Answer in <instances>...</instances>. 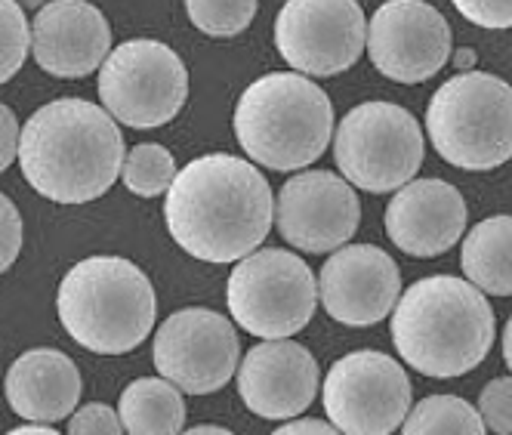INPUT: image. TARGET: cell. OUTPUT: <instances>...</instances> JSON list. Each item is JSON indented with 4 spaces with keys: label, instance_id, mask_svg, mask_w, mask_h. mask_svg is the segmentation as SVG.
<instances>
[{
    "label": "cell",
    "instance_id": "4dcf8cb0",
    "mask_svg": "<svg viewBox=\"0 0 512 435\" xmlns=\"http://www.w3.org/2000/svg\"><path fill=\"white\" fill-rule=\"evenodd\" d=\"M340 432L331 420H315V417H303V420H290L284 426H278V435H331Z\"/></svg>",
    "mask_w": 512,
    "mask_h": 435
},
{
    "label": "cell",
    "instance_id": "7402d4cb",
    "mask_svg": "<svg viewBox=\"0 0 512 435\" xmlns=\"http://www.w3.org/2000/svg\"><path fill=\"white\" fill-rule=\"evenodd\" d=\"M401 432L408 435H482L488 432L479 408L457 395H426L408 411V420L401 423Z\"/></svg>",
    "mask_w": 512,
    "mask_h": 435
},
{
    "label": "cell",
    "instance_id": "d6a6232c",
    "mask_svg": "<svg viewBox=\"0 0 512 435\" xmlns=\"http://www.w3.org/2000/svg\"><path fill=\"white\" fill-rule=\"evenodd\" d=\"M503 358H506V368L512 371V315H509L506 328H503Z\"/></svg>",
    "mask_w": 512,
    "mask_h": 435
},
{
    "label": "cell",
    "instance_id": "83f0119b",
    "mask_svg": "<svg viewBox=\"0 0 512 435\" xmlns=\"http://www.w3.org/2000/svg\"><path fill=\"white\" fill-rule=\"evenodd\" d=\"M451 4L479 28H512V0H451Z\"/></svg>",
    "mask_w": 512,
    "mask_h": 435
},
{
    "label": "cell",
    "instance_id": "f546056e",
    "mask_svg": "<svg viewBox=\"0 0 512 435\" xmlns=\"http://www.w3.org/2000/svg\"><path fill=\"white\" fill-rule=\"evenodd\" d=\"M22 127L16 112L10 105L0 108V167H10L13 161H19V149H22Z\"/></svg>",
    "mask_w": 512,
    "mask_h": 435
},
{
    "label": "cell",
    "instance_id": "484cf974",
    "mask_svg": "<svg viewBox=\"0 0 512 435\" xmlns=\"http://www.w3.org/2000/svg\"><path fill=\"white\" fill-rule=\"evenodd\" d=\"M479 414H482L488 432L512 435V377H497L482 389Z\"/></svg>",
    "mask_w": 512,
    "mask_h": 435
},
{
    "label": "cell",
    "instance_id": "2e32d148",
    "mask_svg": "<svg viewBox=\"0 0 512 435\" xmlns=\"http://www.w3.org/2000/svg\"><path fill=\"white\" fill-rule=\"evenodd\" d=\"M238 395L250 414L263 420H294L318 395V361L294 340L253 346L238 368Z\"/></svg>",
    "mask_w": 512,
    "mask_h": 435
},
{
    "label": "cell",
    "instance_id": "4fadbf2b",
    "mask_svg": "<svg viewBox=\"0 0 512 435\" xmlns=\"http://www.w3.org/2000/svg\"><path fill=\"white\" fill-rule=\"evenodd\" d=\"M368 56L389 81L423 84L454 56L451 28L426 0H386L368 22Z\"/></svg>",
    "mask_w": 512,
    "mask_h": 435
},
{
    "label": "cell",
    "instance_id": "d6986e66",
    "mask_svg": "<svg viewBox=\"0 0 512 435\" xmlns=\"http://www.w3.org/2000/svg\"><path fill=\"white\" fill-rule=\"evenodd\" d=\"M78 365L59 349H28L7 371V405L22 420L56 423L81 402Z\"/></svg>",
    "mask_w": 512,
    "mask_h": 435
},
{
    "label": "cell",
    "instance_id": "e575fe53",
    "mask_svg": "<svg viewBox=\"0 0 512 435\" xmlns=\"http://www.w3.org/2000/svg\"><path fill=\"white\" fill-rule=\"evenodd\" d=\"M192 435H229V429L226 426H195V429H189Z\"/></svg>",
    "mask_w": 512,
    "mask_h": 435
},
{
    "label": "cell",
    "instance_id": "8fae6325",
    "mask_svg": "<svg viewBox=\"0 0 512 435\" xmlns=\"http://www.w3.org/2000/svg\"><path fill=\"white\" fill-rule=\"evenodd\" d=\"M275 47L300 75H343L368 50L364 10L358 0H287L275 19Z\"/></svg>",
    "mask_w": 512,
    "mask_h": 435
},
{
    "label": "cell",
    "instance_id": "3957f363",
    "mask_svg": "<svg viewBox=\"0 0 512 435\" xmlns=\"http://www.w3.org/2000/svg\"><path fill=\"white\" fill-rule=\"evenodd\" d=\"M392 343L405 365L423 377H463L494 346L491 303L469 278H420L392 309Z\"/></svg>",
    "mask_w": 512,
    "mask_h": 435
},
{
    "label": "cell",
    "instance_id": "52a82bcc",
    "mask_svg": "<svg viewBox=\"0 0 512 435\" xmlns=\"http://www.w3.org/2000/svg\"><path fill=\"white\" fill-rule=\"evenodd\" d=\"M423 127L395 102H361L340 121L334 158L355 189L386 195L408 186L423 167Z\"/></svg>",
    "mask_w": 512,
    "mask_h": 435
},
{
    "label": "cell",
    "instance_id": "ac0fdd59",
    "mask_svg": "<svg viewBox=\"0 0 512 435\" xmlns=\"http://www.w3.org/2000/svg\"><path fill=\"white\" fill-rule=\"evenodd\" d=\"M466 232V201L445 179H411L386 207L389 241L417 260L448 253Z\"/></svg>",
    "mask_w": 512,
    "mask_h": 435
},
{
    "label": "cell",
    "instance_id": "30bf717a",
    "mask_svg": "<svg viewBox=\"0 0 512 435\" xmlns=\"http://www.w3.org/2000/svg\"><path fill=\"white\" fill-rule=\"evenodd\" d=\"M321 402L343 435H389L408 420L411 380L392 355L361 349L334 361Z\"/></svg>",
    "mask_w": 512,
    "mask_h": 435
},
{
    "label": "cell",
    "instance_id": "5bb4252c",
    "mask_svg": "<svg viewBox=\"0 0 512 435\" xmlns=\"http://www.w3.org/2000/svg\"><path fill=\"white\" fill-rule=\"evenodd\" d=\"M361 223V204L346 176L306 170L290 176L275 198V226L290 247L331 253L349 244Z\"/></svg>",
    "mask_w": 512,
    "mask_h": 435
},
{
    "label": "cell",
    "instance_id": "f1b7e54d",
    "mask_svg": "<svg viewBox=\"0 0 512 435\" xmlns=\"http://www.w3.org/2000/svg\"><path fill=\"white\" fill-rule=\"evenodd\" d=\"M22 250V216L13 198H0V269H10Z\"/></svg>",
    "mask_w": 512,
    "mask_h": 435
},
{
    "label": "cell",
    "instance_id": "7a4b0ae2",
    "mask_svg": "<svg viewBox=\"0 0 512 435\" xmlns=\"http://www.w3.org/2000/svg\"><path fill=\"white\" fill-rule=\"evenodd\" d=\"M124 136L105 105L53 99L22 127L19 167L47 201L87 204L102 198L124 170Z\"/></svg>",
    "mask_w": 512,
    "mask_h": 435
},
{
    "label": "cell",
    "instance_id": "5b68a950",
    "mask_svg": "<svg viewBox=\"0 0 512 435\" xmlns=\"http://www.w3.org/2000/svg\"><path fill=\"white\" fill-rule=\"evenodd\" d=\"M65 334L99 355H124L145 343L158 318L155 287L124 257H87L71 266L56 297Z\"/></svg>",
    "mask_w": 512,
    "mask_h": 435
},
{
    "label": "cell",
    "instance_id": "44dd1931",
    "mask_svg": "<svg viewBox=\"0 0 512 435\" xmlns=\"http://www.w3.org/2000/svg\"><path fill=\"white\" fill-rule=\"evenodd\" d=\"M182 389L167 377L133 380L118 402V414L130 435H176L186 426Z\"/></svg>",
    "mask_w": 512,
    "mask_h": 435
},
{
    "label": "cell",
    "instance_id": "d4e9b609",
    "mask_svg": "<svg viewBox=\"0 0 512 435\" xmlns=\"http://www.w3.org/2000/svg\"><path fill=\"white\" fill-rule=\"evenodd\" d=\"M31 28L19 0H0V81H13L28 56Z\"/></svg>",
    "mask_w": 512,
    "mask_h": 435
},
{
    "label": "cell",
    "instance_id": "4316f807",
    "mask_svg": "<svg viewBox=\"0 0 512 435\" xmlns=\"http://www.w3.org/2000/svg\"><path fill=\"white\" fill-rule=\"evenodd\" d=\"M68 432L71 435H118V432H127L124 429V420L118 411H112L108 405H84L71 414L68 420Z\"/></svg>",
    "mask_w": 512,
    "mask_h": 435
},
{
    "label": "cell",
    "instance_id": "ba28073f",
    "mask_svg": "<svg viewBox=\"0 0 512 435\" xmlns=\"http://www.w3.org/2000/svg\"><path fill=\"white\" fill-rule=\"evenodd\" d=\"M318 300L312 269L290 250H253L238 260L226 284L232 318L263 340L300 334L312 321Z\"/></svg>",
    "mask_w": 512,
    "mask_h": 435
},
{
    "label": "cell",
    "instance_id": "ffe728a7",
    "mask_svg": "<svg viewBox=\"0 0 512 435\" xmlns=\"http://www.w3.org/2000/svg\"><path fill=\"white\" fill-rule=\"evenodd\" d=\"M463 275L491 297H512V216L475 223L460 250Z\"/></svg>",
    "mask_w": 512,
    "mask_h": 435
},
{
    "label": "cell",
    "instance_id": "6da1fadb",
    "mask_svg": "<svg viewBox=\"0 0 512 435\" xmlns=\"http://www.w3.org/2000/svg\"><path fill=\"white\" fill-rule=\"evenodd\" d=\"M176 247L201 263H238L266 241L275 198L266 176L235 155H204L182 167L164 201Z\"/></svg>",
    "mask_w": 512,
    "mask_h": 435
},
{
    "label": "cell",
    "instance_id": "836d02e7",
    "mask_svg": "<svg viewBox=\"0 0 512 435\" xmlns=\"http://www.w3.org/2000/svg\"><path fill=\"white\" fill-rule=\"evenodd\" d=\"M454 62L460 65V71H472V65H475V53H472V50H460V53L454 56Z\"/></svg>",
    "mask_w": 512,
    "mask_h": 435
},
{
    "label": "cell",
    "instance_id": "cb8c5ba5",
    "mask_svg": "<svg viewBox=\"0 0 512 435\" xmlns=\"http://www.w3.org/2000/svg\"><path fill=\"white\" fill-rule=\"evenodd\" d=\"M186 13L210 38H235L253 22L256 0H186Z\"/></svg>",
    "mask_w": 512,
    "mask_h": 435
},
{
    "label": "cell",
    "instance_id": "9c48e42d",
    "mask_svg": "<svg viewBox=\"0 0 512 435\" xmlns=\"http://www.w3.org/2000/svg\"><path fill=\"white\" fill-rule=\"evenodd\" d=\"M96 90L118 124L155 130L182 112L189 99V71L167 44L136 38L115 47L102 62Z\"/></svg>",
    "mask_w": 512,
    "mask_h": 435
},
{
    "label": "cell",
    "instance_id": "1f68e13d",
    "mask_svg": "<svg viewBox=\"0 0 512 435\" xmlns=\"http://www.w3.org/2000/svg\"><path fill=\"white\" fill-rule=\"evenodd\" d=\"M13 435H56V423H41V420H34V423L16 426Z\"/></svg>",
    "mask_w": 512,
    "mask_h": 435
},
{
    "label": "cell",
    "instance_id": "7c38bea8",
    "mask_svg": "<svg viewBox=\"0 0 512 435\" xmlns=\"http://www.w3.org/2000/svg\"><path fill=\"white\" fill-rule=\"evenodd\" d=\"M155 371L189 395L223 389L241 368V343L226 315L213 309H179L155 334Z\"/></svg>",
    "mask_w": 512,
    "mask_h": 435
},
{
    "label": "cell",
    "instance_id": "8992f818",
    "mask_svg": "<svg viewBox=\"0 0 512 435\" xmlns=\"http://www.w3.org/2000/svg\"><path fill=\"white\" fill-rule=\"evenodd\" d=\"M426 133L451 167L494 170L512 158V87L488 71H457L429 99Z\"/></svg>",
    "mask_w": 512,
    "mask_h": 435
},
{
    "label": "cell",
    "instance_id": "e0dca14e",
    "mask_svg": "<svg viewBox=\"0 0 512 435\" xmlns=\"http://www.w3.org/2000/svg\"><path fill=\"white\" fill-rule=\"evenodd\" d=\"M31 56L47 75L87 78L112 56V25L90 0H50L31 22Z\"/></svg>",
    "mask_w": 512,
    "mask_h": 435
},
{
    "label": "cell",
    "instance_id": "603a6c76",
    "mask_svg": "<svg viewBox=\"0 0 512 435\" xmlns=\"http://www.w3.org/2000/svg\"><path fill=\"white\" fill-rule=\"evenodd\" d=\"M176 161L173 155L164 149L158 142H142V145H133L124 158V170H121V179L127 192H133L136 198H158V195H167L173 179H176Z\"/></svg>",
    "mask_w": 512,
    "mask_h": 435
},
{
    "label": "cell",
    "instance_id": "277c9868",
    "mask_svg": "<svg viewBox=\"0 0 512 435\" xmlns=\"http://www.w3.org/2000/svg\"><path fill=\"white\" fill-rule=\"evenodd\" d=\"M235 136L250 161L294 173L318 161L331 145L334 105L300 71H272L241 93Z\"/></svg>",
    "mask_w": 512,
    "mask_h": 435
},
{
    "label": "cell",
    "instance_id": "9a60e30c",
    "mask_svg": "<svg viewBox=\"0 0 512 435\" xmlns=\"http://www.w3.org/2000/svg\"><path fill=\"white\" fill-rule=\"evenodd\" d=\"M324 312L349 328L380 324L401 297V272L374 244H343L318 275Z\"/></svg>",
    "mask_w": 512,
    "mask_h": 435
}]
</instances>
